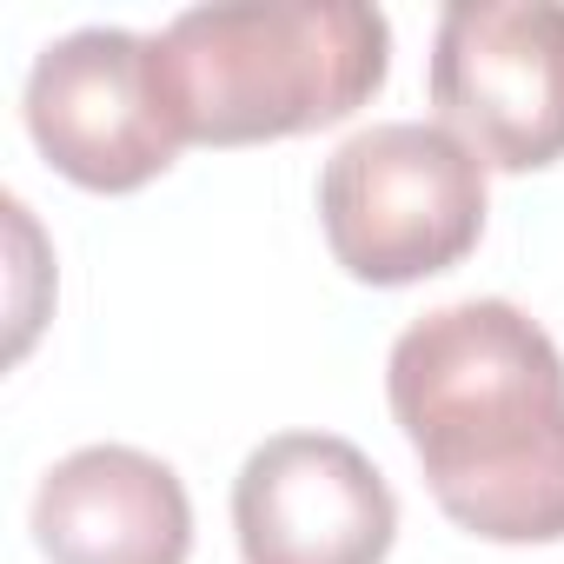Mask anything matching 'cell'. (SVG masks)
Masks as SVG:
<instances>
[{"label":"cell","mask_w":564,"mask_h":564,"mask_svg":"<svg viewBox=\"0 0 564 564\" xmlns=\"http://www.w3.org/2000/svg\"><path fill=\"white\" fill-rule=\"evenodd\" d=\"M153 47L186 147H259L339 127L392 74V21L366 0L186 8Z\"/></svg>","instance_id":"2"},{"label":"cell","mask_w":564,"mask_h":564,"mask_svg":"<svg viewBox=\"0 0 564 564\" xmlns=\"http://www.w3.org/2000/svg\"><path fill=\"white\" fill-rule=\"evenodd\" d=\"M392 419L438 511L485 544L564 538V352L511 300H452L386 359Z\"/></svg>","instance_id":"1"},{"label":"cell","mask_w":564,"mask_h":564,"mask_svg":"<svg viewBox=\"0 0 564 564\" xmlns=\"http://www.w3.org/2000/svg\"><path fill=\"white\" fill-rule=\"evenodd\" d=\"M34 544L47 564H186L193 498L140 445H80L34 485Z\"/></svg>","instance_id":"7"},{"label":"cell","mask_w":564,"mask_h":564,"mask_svg":"<svg viewBox=\"0 0 564 564\" xmlns=\"http://www.w3.org/2000/svg\"><path fill=\"white\" fill-rule=\"evenodd\" d=\"M319 226L359 286H419L485 232V160L438 120H372L319 173Z\"/></svg>","instance_id":"3"},{"label":"cell","mask_w":564,"mask_h":564,"mask_svg":"<svg viewBox=\"0 0 564 564\" xmlns=\"http://www.w3.org/2000/svg\"><path fill=\"white\" fill-rule=\"evenodd\" d=\"M28 140L87 193H140L180 160V127L160 87V47L133 28H74L47 41L21 87Z\"/></svg>","instance_id":"4"},{"label":"cell","mask_w":564,"mask_h":564,"mask_svg":"<svg viewBox=\"0 0 564 564\" xmlns=\"http://www.w3.org/2000/svg\"><path fill=\"white\" fill-rule=\"evenodd\" d=\"M432 107L498 173L564 160V0H452L432 34Z\"/></svg>","instance_id":"5"},{"label":"cell","mask_w":564,"mask_h":564,"mask_svg":"<svg viewBox=\"0 0 564 564\" xmlns=\"http://www.w3.org/2000/svg\"><path fill=\"white\" fill-rule=\"evenodd\" d=\"M232 538L246 564H386L399 498L339 432H279L232 478Z\"/></svg>","instance_id":"6"}]
</instances>
